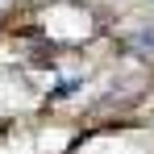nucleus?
Returning a JSON list of instances; mask_svg holds the SVG:
<instances>
[{"label": "nucleus", "instance_id": "f257e3e1", "mask_svg": "<svg viewBox=\"0 0 154 154\" xmlns=\"http://www.w3.org/2000/svg\"><path fill=\"white\" fill-rule=\"evenodd\" d=\"M133 42H137V54H154V29H142V33H133Z\"/></svg>", "mask_w": 154, "mask_h": 154}]
</instances>
